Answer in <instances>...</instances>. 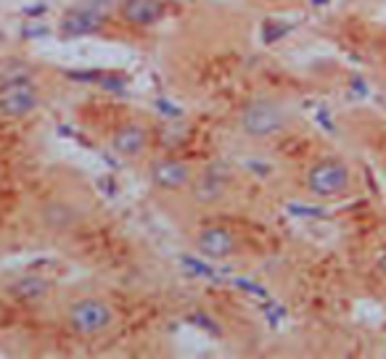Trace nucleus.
<instances>
[{
  "mask_svg": "<svg viewBox=\"0 0 386 359\" xmlns=\"http://www.w3.org/2000/svg\"><path fill=\"white\" fill-rule=\"evenodd\" d=\"M32 82V66L24 61H9L0 69V87H11V85Z\"/></svg>",
  "mask_w": 386,
  "mask_h": 359,
  "instance_id": "nucleus-13",
  "label": "nucleus"
},
{
  "mask_svg": "<svg viewBox=\"0 0 386 359\" xmlns=\"http://www.w3.org/2000/svg\"><path fill=\"white\" fill-rule=\"evenodd\" d=\"M149 146V132L141 127V124H122L112 135V148L124 159H135L141 156Z\"/></svg>",
  "mask_w": 386,
  "mask_h": 359,
  "instance_id": "nucleus-11",
  "label": "nucleus"
},
{
  "mask_svg": "<svg viewBox=\"0 0 386 359\" xmlns=\"http://www.w3.org/2000/svg\"><path fill=\"white\" fill-rule=\"evenodd\" d=\"M321 122L326 124V129H333V124L328 122V114H326V111H318V124H321Z\"/></svg>",
  "mask_w": 386,
  "mask_h": 359,
  "instance_id": "nucleus-20",
  "label": "nucleus"
},
{
  "mask_svg": "<svg viewBox=\"0 0 386 359\" xmlns=\"http://www.w3.org/2000/svg\"><path fill=\"white\" fill-rule=\"evenodd\" d=\"M227 191V175L220 169H207L204 175L193 177L191 183V195L196 198V203H215L220 201Z\"/></svg>",
  "mask_w": 386,
  "mask_h": 359,
  "instance_id": "nucleus-10",
  "label": "nucleus"
},
{
  "mask_svg": "<svg viewBox=\"0 0 386 359\" xmlns=\"http://www.w3.org/2000/svg\"><path fill=\"white\" fill-rule=\"evenodd\" d=\"M183 264L188 272L198 277H215V267H209L207 262H201V259H191V257H183Z\"/></svg>",
  "mask_w": 386,
  "mask_h": 359,
  "instance_id": "nucleus-14",
  "label": "nucleus"
},
{
  "mask_svg": "<svg viewBox=\"0 0 386 359\" xmlns=\"http://www.w3.org/2000/svg\"><path fill=\"white\" fill-rule=\"evenodd\" d=\"M304 185H307L310 195H315V198H333V195H341L349 191L352 172H349V166L341 159L331 156L310 166V172L304 177Z\"/></svg>",
  "mask_w": 386,
  "mask_h": 359,
  "instance_id": "nucleus-3",
  "label": "nucleus"
},
{
  "mask_svg": "<svg viewBox=\"0 0 386 359\" xmlns=\"http://www.w3.org/2000/svg\"><path fill=\"white\" fill-rule=\"evenodd\" d=\"M188 320H191V323H193V325H198V328H201V331L212 333V336H220V325H217L215 320H212V317H207V314H204V312L191 314Z\"/></svg>",
  "mask_w": 386,
  "mask_h": 359,
  "instance_id": "nucleus-15",
  "label": "nucleus"
},
{
  "mask_svg": "<svg viewBox=\"0 0 386 359\" xmlns=\"http://www.w3.org/2000/svg\"><path fill=\"white\" fill-rule=\"evenodd\" d=\"M196 251L204 259L220 262V259H227L236 254V238H233V232L220 227V225L204 227V230L196 235Z\"/></svg>",
  "mask_w": 386,
  "mask_h": 359,
  "instance_id": "nucleus-7",
  "label": "nucleus"
},
{
  "mask_svg": "<svg viewBox=\"0 0 386 359\" xmlns=\"http://www.w3.org/2000/svg\"><path fill=\"white\" fill-rule=\"evenodd\" d=\"M40 103V92L32 82L24 85H11V87H3L0 92V117L6 119H24L32 111L38 109Z\"/></svg>",
  "mask_w": 386,
  "mask_h": 359,
  "instance_id": "nucleus-4",
  "label": "nucleus"
},
{
  "mask_svg": "<svg viewBox=\"0 0 386 359\" xmlns=\"http://www.w3.org/2000/svg\"><path fill=\"white\" fill-rule=\"evenodd\" d=\"M80 222V212L69 201H48L40 209V225L50 232H66Z\"/></svg>",
  "mask_w": 386,
  "mask_h": 359,
  "instance_id": "nucleus-9",
  "label": "nucleus"
},
{
  "mask_svg": "<svg viewBox=\"0 0 386 359\" xmlns=\"http://www.w3.org/2000/svg\"><path fill=\"white\" fill-rule=\"evenodd\" d=\"M104 21H106V11L85 3V6H80V9H72L61 21H58V35L61 37L95 35L98 29L104 27Z\"/></svg>",
  "mask_w": 386,
  "mask_h": 359,
  "instance_id": "nucleus-5",
  "label": "nucleus"
},
{
  "mask_svg": "<svg viewBox=\"0 0 386 359\" xmlns=\"http://www.w3.org/2000/svg\"><path fill=\"white\" fill-rule=\"evenodd\" d=\"M119 16L135 27H151L164 16L161 0H119Z\"/></svg>",
  "mask_w": 386,
  "mask_h": 359,
  "instance_id": "nucleus-8",
  "label": "nucleus"
},
{
  "mask_svg": "<svg viewBox=\"0 0 386 359\" xmlns=\"http://www.w3.org/2000/svg\"><path fill=\"white\" fill-rule=\"evenodd\" d=\"M114 312L112 306L106 304L104 299H95V296H82L72 301V306L66 309V325L75 336L82 338H95L112 328Z\"/></svg>",
  "mask_w": 386,
  "mask_h": 359,
  "instance_id": "nucleus-2",
  "label": "nucleus"
},
{
  "mask_svg": "<svg viewBox=\"0 0 386 359\" xmlns=\"http://www.w3.org/2000/svg\"><path fill=\"white\" fill-rule=\"evenodd\" d=\"M149 180L161 191H183L193 183V169L180 159H159L151 164Z\"/></svg>",
  "mask_w": 386,
  "mask_h": 359,
  "instance_id": "nucleus-6",
  "label": "nucleus"
},
{
  "mask_svg": "<svg viewBox=\"0 0 386 359\" xmlns=\"http://www.w3.org/2000/svg\"><path fill=\"white\" fill-rule=\"evenodd\" d=\"M11 291L19 301H40V299H45L50 294V283L43 280V277H21V280L14 283Z\"/></svg>",
  "mask_w": 386,
  "mask_h": 359,
  "instance_id": "nucleus-12",
  "label": "nucleus"
},
{
  "mask_svg": "<svg viewBox=\"0 0 386 359\" xmlns=\"http://www.w3.org/2000/svg\"><path fill=\"white\" fill-rule=\"evenodd\" d=\"M48 29L45 27H27L24 29V37H40V35H45Z\"/></svg>",
  "mask_w": 386,
  "mask_h": 359,
  "instance_id": "nucleus-18",
  "label": "nucleus"
},
{
  "mask_svg": "<svg viewBox=\"0 0 386 359\" xmlns=\"http://www.w3.org/2000/svg\"><path fill=\"white\" fill-rule=\"evenodd\" d=\"M376 267H378V272H384V275H386V254H384V257H378Z\"/></svg>",
  "mask_w": 386,
  "mask_h": 359,
  "instance_id": "nucleus-21",
  "label": "nucleus"
},
{
  "mask_svg": "<svg viewBox=\"0 0 386 359\" xmlns=\"http://www.w3.org/2000/svg\"><path fill=\"white\" fill-rule=\"evenodd\" d=\"M156 109L164 111V117H167V119H178L180 114H183V111H180L178 106H172V103L164 101V98H159V101H156Z\"/></svg>",
  "mask_w": 386,
  "mask_h": 359,
  "instance_id": "nucleus-17",
  "label": "nucleus"
},
{
  "mask_svg": "<svg viewBox=\"0 0 386 359\" xmlns=\"http://www.w3.org/2000/svg\"><path fill=\"white\" fill-rule=\"evenodd\" d=\"M43 11H45V6H29V9H24V14L27 16H40Z\"/></svg>",
  "mask_w": 386,
  "mask_h": 359,
  "instance_id": "nucleus-19",
  "label": "nucleus"
},
{
  "mask_svg": "<svg viewBox=\"0 0 386 359\" xmlns=\"http://www.w3.org/2000/svg\"><path fill=\"white\" fill-rule=\"evenodd\" d=\"M286 209H289V214L304 217V220H318V217H323V209H312V206H301V203H289Z\"/></svg>",
  "mask_w": 386,
  "mask_h": 359,
  "instance_id": "nucleus-16",
  "label": "nucleus"
},
{
  "mask_svg": "<svg viewBox=\"0 0 386 359\" xmlns=\"http://www.w3.org/2000/svg\"><path fill=\"white\" fill-rule=\"evenodd\" d=\"M289 122H291L289 109L273 98H252L244 109L238 111V127L244 135L254 140L281 135L283 129L289 127Z\"/></svg>",
  "mask_w": 386,
  "mask_h": 359,
  "instance_id": "nucleus-1",
  "label": "nucleus"
}]
</instances>
